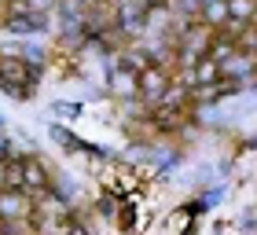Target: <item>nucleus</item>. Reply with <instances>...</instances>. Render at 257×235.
<instances>
[{
  "instance_id": "6",
  "label": "nucleus",
  "mask_w": 257,
  "mask_h": 235,
  "mask_svg": "<svg viewBox=\"0 0 257 235\" xmlns=\"http://www.w3.org/2000/svg\"><path fill=\"white\" fill-rule=\"evenodd\" d=\"M198 22L209 30L228 26V0H206V4H198Z\"/></svg>"
},
{
  "instance_id": "12",
  "label": "nucleus",
  "mask_w": 257,
  "mask_h": 235,
  "mask_svg": "<svg viewBox=\"0 0 257 235\" xmlns=\"http://www.w3.org/2000/svg\"><path fill=\"white\" fill-rule=\"evenodd\" d=\"M195 4H206V0H195Z\"/></svg>"
},
{
  "instance_id": "5",
  "label": "nucleus",
  "mask_w": 257,
  "mask_h": 235,
  "mask_svg": "<svg viewBox=\"0 0 257 235\" xmlns=\"http://www.w3.org/2000/svg\"><path fill=\"white\" fill-rule=\"evenodd\" d=\"M220 81V66H217V59H209V55H202L198 63L188 70V77H184V85H217Z\"/></svg>"
},
{
  "instance_id": "9",
  "label": "nucleus",
  "mask_w": 257,
  "mask_h": 235,
  "mask_svg": "<svg viewBox=\"0 0 257 235\" xmlns=\"http://www.w3.org/2000/svg\"><path fill=\"white\" fill-rule=\"evenodd\" d=\"M66 235H88V231L81 228V224H66Z\"/></svg>"
},
{
  "instance_id": "2",
  "label": "nucleus",
  "mask_w": 257,
  "mask_h": 235,
  "mask_svg": "<svg viewBox=\"0 0 257 235\" xmlns=\"http://www.w3.org/2000/svg\"><path fill=\"white\" fill-rule=\"evenodd\" d=\"M48 187H52V176H48V169H44V162L26 155V158H22V191L33 198V195L48 191Z\"/></svg>"
},
{
  "instance_id": "1",
  "label": "nucleus",
  "mask_w": 257,
  "mask_h": 235,
  "mask_svg": "<svg viewBox=\"0 0 257 235\" xmlns=\"http://www.w3.org/2000/svg\"><path fill=\"white\" fill-rule=\"evenodd\" d=\"M33 198L22 187H0V220H30Z\"/></svg>"
},
{
  "instance_id": "8",
  "label": "nucleus",
  "mask_w": 257,
  "mask_h": 235,
  "mask_svg": "<svg viewBox=\"0 0 257 235\" xmlns=\"http://www.w3.org/2000/svg\"><path fill=\"white\" fill-rule=\"evenodd\" d=\"M121 66H128L133 74H144V70L151 66V55L147 52H125L121 55Z\"/></svg>"
},
{
  "instance_id": "7",
  "label": "nucleus",
  "mask_w": 257,
  "mask_h": 235,
  "mask_svg": "<svg viewBox=\"0 0 257 235\" xmlns=\"http://www.w3.org/2000/svg\"><path fill=\"white\" fill-rule=\"evenodd\" d=\"M257 15V0H228V19L231 22H250Z\"/></svg>"
},
{
  "instance_id": "4",
  "label": "nucleus",
  "mask_w": 257,
  "mask_h": 235,
  "mask_svg": "<svg viewBox=\"0 0 257 235\" xmlns=\"http://www.w3.org/2000/svg\"><path fill=\"white\" fill-rule=\"evenodd\" d=\"M110 92H114L118 99L140 96V74H133V70L121 66V63H114V66H110Z\"/></svg>"
},
{
  "instance_id": "10",
  "label": "nucleus",
  "mask_w": 257,
  "mask_h": 235,
  "mask_svg": "<svg viewBox=\"0 0 257 235\" xmlns=\"http://www.w3.org/2000/svg\"><path fill=\"white\" fill-rule=\"evenodd\" d=\"M77 4H81V8H99L103 0H77Z\"/></svg>"
},
{
  "instance_id": "11",
  "label": "nucleus",
  "mask_w": 257,
  "mask_h": 235,
  "mask_svg": "<svg viewBox=\"0 0 257 235\" xmlns=\"http://www.w3.org/2000/svg\"><path fill=\"white\" fill-rule=\"evenodd\" d=\"M147 4H151V8H166L169 0H147Z\"/></svg>"
},
{
  "instance_id": "3",
  "label": "nucleus",
  "mask_w": 257,
  "mask_h": 235,
  "mask_svg": "<svg viewBox=\"0 0 257 235\" xmlns=\"http://www.w3.org/2000/svg\"><path fill=\"white\" fill-rule=\"evenodd\" d=\"M166 88H169V70H162L158 63H151L144 74H140V96L147 103H158Z\"/></svg>"
},
{
  "instance_id": "13",
  "label": "nucleus",
  "mask_w": 257,
  "mask_h": 235,
  "mask_svg": "<svg viewBox=\"0 0 257 235\" xmlns=\"http://www.w3.org/2000/svg\"><path fill=\"white\" fill-rule=\"evenodd\" d=\"M0 11H4V0H0Z\"/></svg>"
}]
</instances>
